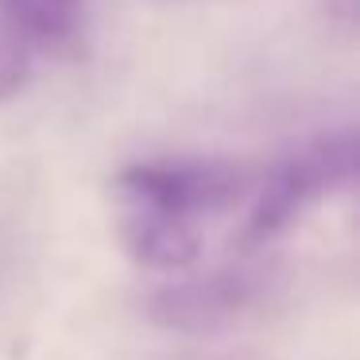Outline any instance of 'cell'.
<instances>
[{
  "label": "cell",
  "instance_id": "obj_3",
  "mask_svg": "<svg viewBox=\"0 0 360 360\" xmlns=\"http://www.w3.org/2000/svg\"><path fill=\"white\" fill-rule=\"evenodd\" d=\"M259 290H264V283L248 267H225V271H213L205 279L163 287L148 302V310L163 326L202 333V329H217V326H229L233 318H240L256 302Z\"/></svg>",
  "mask_w": 360,
  "mask_h": 360
},
{
  "label": "cell",
  "instance_id": "obj_1",
  "mask_svg": "<svg viewBox=\"0 0 360 360\" xmlns=\"http://www.w3.org/2000/svg\"><path fill=\"white\" fill-rule=\"evenodd\" d=\"M352 171H356V136H352V128H337V132H326L318 140H310L306 148H298L259 186L248 225H244V244L271 240L298 213L310 210L318 198L349 186Z\"/></svg>",
  "mask_w": 360,
  "mask_h": 360
},
{
  "label": "cell",
  "instance_id": "obj_4",
  "mask_svg": "<svg viewBox=\"0 0 360 360\" xmlns=\"http://www.w3.org/2000/svg\"><path fill=\"white\" fill-rule=\"evenodd\" d=\"M120 236H124L128 256L136 264L151 267V271L190 267L202 256L198 221L174 217V213H163V210H148V205L120 202Z\"/></svg>",
  "mask_w": 360,
  "mask_h": 360
},
{
  "label": "cell",
  "instance_id": "obj_6",
  "mask_svg": "<svg viewBox=\"0 0 360 360\" xmlns=\"http://www.w3.org/2000/svg\"><path fill=\"white\" fill-rule=\"evenodd\" d=\"M27 63H32V51L0 24V101L12 97L27 78Z\"/></svg>",
  "mask_w": 360,
  "mask_h": 360
},
{
  "label": "cell",
  "instance_id": "obj_7",
  "mask_svg": "<svg viewBox=\"0 0 360 360\" xmlns=\"http://www.w3.org/2000/svg\"><path fill=\"white\" fill-rule=\"evenodd\" d=\"M329 12L352 32V24H356V0H329Z\"/></svg>",
  "mask_w": 360,
  "mask_h": 360
},
{
  "label": "cell",
  "instance_id": "obj_5",
  "mask_svg": "<svg viewBox=\"0 0 360 360\" xmlns=\"http://www.w3.org/2000/svg\"><path fill=\"white\" fill-rule=\"evenodd\" d=\"M0 24L24 47H66L82 32V0H0Z\"/></svg>",
  "mask_w": 360,
  "mask_h": 360
},
{
  "label": "cell",
  "instance_id": "obj_2",
  "mask_svg": "<svg viewBox=\"0 0 360 360\" xmlns=\"http://www.w3.org/2000/svg\"><path fill=\"white\" fill-rule=\"evenodd\" d=\"M252 190V171L233 159H148L132 163L117 179V198L174 217L198 221L221 213Z\"/></svg>",
  "mask_w": 360,
  "mask_h": 360
}]
</instances>
